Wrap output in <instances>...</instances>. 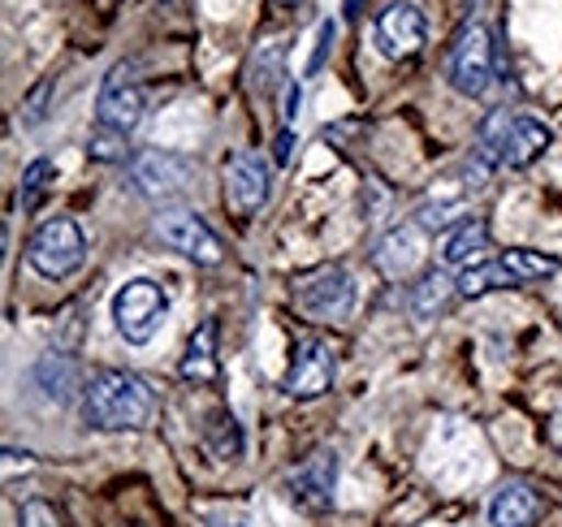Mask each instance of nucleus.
Wrapping results in <instances>:
<instances>
[{"label": "nucleus", "instance_id": "27", "mask_svg": "<svg viewBox=\"0 0 562 527\" xmlns=\"http://www.w3.org/2000/svg\"><path fill=\"white\" fill-rule=\"evenodd\" d=\"M290 147H294V131H281L278 143H273V160H278V165L290 160Z\"/></svg>", "mask_w": 562, "mask_h": 527}, {"label": "nucleus", "instance_id": "2", "mask_svg": "<svg viewBox=\"0 0 562 527\" xmlns=\"http://www.w3.org/2000/svg\"><path fill=\"white\" fill-rule=\"evenodd\" d=\"M550 126L528 113H493L481 126V147L506 169H528L537 156L550 152Z\"/></svg>", "mask_w": 562, "mask_h": 527}, {"label": "nucleus", "instance_id": "1", "mask_svg": "<svg viewBox=\"0 0 562 527\" xmlns=\"http://www.w3.org/2000/svg\"><path fill=\"white\" fill-rule=\"evenodd\" d=\"M156 415V394L147 390L135 372L104 368L91 377L82 390V419L100 433H126V428H147Z\"/></svg>", "mask_w": 562, "mask_h": 527}, {"label": "nucleus", "instance_id": "15", "mask_svg": "<svg viewBox=\"0 0 562 527\" xmlns=\"http://www.w3.org/2000/svg\"><path fill=\"white\" fill-rule=\"evenodd\" d=\"M541 519V493L524 480H506L490 502L493 527H532Z\"/></svg>", "mask_w": 562, "mask_h": 527}, {"label": "nucleus", "instance_id": "16", "mask_svg": "<svg viewBox=\"0 0 562 527\" xmlns=\"http://www.w3.org/2000/svg\"><path fill=\"white\" fill-rule=\"evenodd\" d=\"M420 260H424L420 225H398V229H394V234L381 243V251H376V268H381L385 277H394V281L412 277Z\"/></svg>", "mask_w": 562, "mask_h": 527}, {"label": "nucleus", "instance_id": "4", "mask_svg": "<svg viewBox=\"0 0 562 527\" xmlns=\"http://www.w3.org/2000/svg\"><path fill=\"white\" fill-rule=\"evenodd\" d=\"M82 260H87V238H82V229L74 225L70 216L44 221V225L31 234V243H26V264H31L40 277H48V281L74 277V272L82 268Z\"/></svg>", "mask_w": 562, "mask_h": 527}, {"label": "nucleus", "instance_id": "17", "mask_svg": "<svg viewBox=\"0 0 562 527\" xmlns=\"http://www.w3.org/2000/svg\"><path fill=\"white\" fill-rule=\"evenodd\" d=\"M490 251V225L481 216H468L463 225H454L441 243V264L446 268H472V260H481Z\"/></svg>", "mask_w": 562, "mask_h": 527}, {"label": "nucleus", "instance_id": "14", "mask_svg": "<svg viewBox=\"0 0 562 527\" xmlns=\"http://www.w3.org/2000/svg\"><path fill=\"white\" fill-rule=\"evenodd\" d=\"M143 109H147V96L143 87L126 74V69H113L100 87V100H95V122L109 126V131L131 134L143 122Z\"/></svg>", "mask_w": 562, "mask_h": 527}, {"label": "nucleus", "instance_id": "23", "mask_svg": "<svg viewBox=\"0 0 562 527\" xmlns=\"http://www.w3.org/2000/svg\"><path fill=\"white\" fill-rule=\"evenodd\" d=\"M48 178H53V165H48V160H35V165L22 173V208H26V212L40 203L44 187H48Z\"/></svg>", "mask_w": 562, "mask_h": 527}, {"label": "nucleus", "instance_id": "12", "mask_svg": "<svg viewBox=\"0 0 562 527\" xmlns=\"http://www.w3.org/2000/svg\"><path fill=\"white\" fill-rule=\"evenodd\" d=\"M424 9L416 0H390L381 13H376V48L390 57V61H407L424 48Z\"/></svg>", "mask_w": 562, "mask_h": 527}, {"label": "nucleus", "instance_id": "26", "mask_svg": "<svg viewBox=\"0 0 562 527\" xmlns=\"http://www.w3.org/2000/svg\"><path fill=\"white\" fill-rule=\"evenodd\" d=\"M48 91H53V82H40V87H35V96H31V104H26V122H31V126L44 117V100H48Z\"/></svg>", "mask_w": 562, "mask_h": 527}, {"label": "nucleus", "instance_id": "10", "mask_svg": "<svg viewBox=\"0 0 562 527\" xmlns=\"http://www.w3.org/2000/svg\"><path fill=\"white\" fill-rule=\"evenodd\" d=\"M273 191V169L265 160V152H238L229 165H225V203L238 212V216H256Z\"/></svg>", "mask_w": 562, "mask_h": 527}, {"label": "nucleus", "instance_id": "5", "mask_svg": "<svg viewBox=\"0 0 562 527\" xmlns=\"http://www.w3.org/2000/svg\"><path fill=\"white\" fill-rule=\"evenodd\" d=\"M165 312H169V294L156 285V281H126L117 294H113V325L117 333L131 341V346H147L156 329H160V321H165Z\"/></svg>", "mask_w": 562, "mask_h": 527}, {"label": "nucleus", "instance_id": "21", "mask_svg": "<svg viewBox=\"0 0 562 527\" xmlns=\"http://www.w3.org/2000/svg\"><path fill=\"white\" fill-rule=\"evenodd\" d=\"M87 152H91V160H104V165H109V160H126V134L109 131V126H95Z\"/></svg>", "mask_w": 562, "mask_h": 527}, {"label": "nucleus", "instance_id": "11", "mask_svg": "<svg viewBox=\"0 0 562 527\" xmlns=\"http://www.w3.org/2000/svg\"><path fill=\"white\" fill-rule=\"evenodd\" d=\"M334 385V350L321 341V337H303L290 355V368L281 377V390L299 402H312V397L329 394Z\"/></svg>", "mask_w": 562, "mask_h": 527}, {"label": "nucleus", "instance_id": "20", "mask_svg": "<svg viewBox=\"0 0 562 527\" xmlns=\"http://www.w3.org/2000/svg\"><path fill=\"white\" fill-rule=\"evenodd\" d=\"M446 299H450V281L441 277V272H428L420 285H416V294H412V312L428 321L432 312H441L446 307Z\"/></svg>", "mask_w": 562, "mask_h": 527}, {"label": "nucleus", "instance_id": "24", "mask_svg": "<svg viewBox=\"0 0 562 527\" xmlns=\"http://www.w3.org/2000/svg\"><path fill=\"white\" fill-rule=\"evenodd\" d=\"M22 527H61V524H57V511L48 502H26L22 506Z\"/></svg>", "mask_w": 562, "mask_h": 527}, {"label": "nucleus", "instance_id": "7", "mask_svg": "<svg viewBox=\"0 0 562 527\" xmlns=\"http://www.w3.org/2000/svg\"><path fill=\"white\" fill-rule=\"evenodd\" d=\"M446 74H450V87L459 96H485V87L493 78V40L481 22L459 31V40L450 44Z\"/></svg>", "mask_w": 562, "mask_h": 527}, {"label": "nucleus", "instance_id": "8", "mask_svg": "<svg viewBox=\"0 0 562 527\" xmlns=\"http://www.w3.org/2000/svg\"><path fill=\"white\" fill-rule=\"evenodd\" d=\"M285 489H290V502H294L299 511H307V515H325V511H334L338 455H334L329 446H321L312 459H303L294 471H290Z\"/></svg>", "mask_w": 562, "mask_h": 527}, {"label": "nucleus", "instance_id": "9", "mask_svg": "<svg viewBox=\"0 0 562 527\" xmlns=\"http://www.w3.org/2000/svg\"><path fill=\"white\" fill-rule=\"evenodd\" d=\"M294 299L312 321H347L355 307V281L347 268H321L299 281Z\"/></svg>", "mask_w": 562, "mask_h": 527}, {"label": "nucleus", "instance_id": "22", "mask_svg": "<svg viewBox=\"0 0 562 527\" xmlns=\"http://www.w3.org/2000/svg\"><path fill=\"white\" fill-rule=\"evenodd\" d=\"M269 48V61H265V53H256V61H251V78H256V87L260 91H273L278 87V78H281V44H265Z\"/></svg>", "mask_w": 562, "mask_h": 527}, {"label": "nucleus", "instance_id": "25", "mask_svg": "<svg viewBox=\"0 0 562 527\" xmlns=\"http://www.w3.org/2000/svg\"><path fill=\"white\" fill-rule=\"evenodd\" d=\"M334 35H338V22H321V35H316V53H312V61H307V74H316V69L325 66V57H329V44H334Z\"/></svg>", "mask_w": 562, "mask_h": 527}, {"label": "nucleus", "instance_id": "30", "mask_svg": "<svg viewBox=\"0 0 562 527\" xmlns=\"http://www.w3.org/2000/svg\"><path fill=\"white\" fill-rule=\"evenodd\" d=\"M363 13V0H347V18H359Z\"/></svg>", "mask_w": 562, "mask_h": 527}, {"label": "nucleus", "instance_id": "29", "mask_svg": "<svg viewBox=\"0 0 562 527\" xmlns=\"http://www.w3.org/2000/svg\"><path fill=\"white\" fill-rule=\"evenodd\" d=\"M550 441L562 446V415H554V424H550Z\"/></svg>", "mask_w": 562, "mask_h": 527}, {"label": "nucleus", "instance_id": "31", "mask_svg": "<svg viewBox=\"0 0 562 527\" xmlns=\"http://www.w3.org/2000/svg\"><path fill=\"white\" fill-rule=\"evenodd\" d=\"M278 4H299V0H278Z\"/></svg>", "mask_w": 562, "mask_h": 527}, {"label": "nucleus", "instance_id": "6", "mask_svg": "<svg viewBox=\"0 0 562 527\" xmlns=\"http://www.w3.org/2000/svg\"><path fill=\"white\" fill-rule=\"evenodd\" d=\"M131 182L135 191L156 203H169V199H182L195 182V165L178 152H160V147H147L131 160Z\"/></svg>", "mask_w": 562, "mask_h": 527}, {"label": "nucleus", "instance_id": "3", "mask_svg": "<svg viewBox=\"0 0 562 527\" xmlns=\"http://www.w3.org/2000/svg\"><path fill=\"white\" fill-rule=\"evenodd\" d=\"M562 264L554 256H541V251H506V256H497V260H485V264H472L459 281H454V290L463 294V299H481V294H490V290H510V285H528V281H546V277H554Z\"/></svg>", "mask_w": 562, "mask_h": 527}, {"label": "nucleus", "instance_id": "19", "mask_svg": "<svg viewBox=\"0 0 562 527\" xmlns=\"http://www.w3.org/2000/svg\"><path fill=\"white\" fill-rule=\"evenodd\" d=\"M35 381L48 390V397L66 402V397H74V385H78V368H74V359H66V355H48V359H40Z\"/></svg>", "mask_w": 562, "mask_h": 527}, {"label": "nucleus", "instance_id": "28", "mask_svg": "<svg viewBox=\"0 0 562 527\" xmlns=\"http://www.w3.org/2000/svg\"><path fill=\"white\" fill-rule=\"evenodd\" d=\"M299 100H303V91H299V82H290V91H285V122L299 117Z\"/></svg>", "mask_w": 562, "mask_h": 527}, {"label": "nucleus", "instance_id": "13", "mask_svg": "<svg viewBox=\"0 0 562 527\" xmlns=\"http://www.w3.org/2000/svg\"><path fill=\"white\" fill-rule=\"evenodd\" d=\"M156 234H160V243L165 247H173V251H182L187 260L195 264H221V238L209 229V221L200 216V212H191V208H173V212H160V221H156Z\"/></svg>", "mask_w": 562, "mask_h": 527}, {"label": "nucleus", "instance_id": "18", "mask_svg": "<svg viewBox=\"0 0 562 527\" xmlns=\"http://www.w3.org/2000/svg\"><path fill=\"white\" fill-rule=\"evenodd\" d=\"M178 372H182L187 381H195V385H212V381H216L221 359H216V325H212V321H204L200 329L191 333V341H187V355H182Z\"/></svg>", "mask_w": 562, "mask_h": 527}]
</instances>
